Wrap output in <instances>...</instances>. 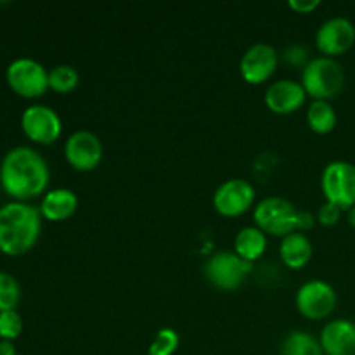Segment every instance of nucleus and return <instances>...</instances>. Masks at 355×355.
<instances>
[{
    "mask_svg": "<svg viewBox=\"0 0 355 355\" xmlns=\"http://www.w3.org/2000/svg\"><path fill=\"white\" fill-rule=\"evenodd\" d=\"M51 170L37 149L16 146L0 162V187L14 201H30L47 193Z\"/></svg>",
    "mask_w": 355,
    "mask_h": 355,
    "instance_id": "obj_1",
    "label": "nucleus"
},
{
    "mask_svg": "<svg viewBox=\"0 0 355 355\" xmlns=\"http://www.w3.org/2000/svg\"><path fill=\"white\" fill-rule=\"evenodd\" d=\"M42 215L38 207L26 201H7L0 207V252L19 257L37 245L42 234Z\"/></svg>",
    "mask_w": 355,
    "mask_h": 355,
    "instance_id": "obj_2",
    "label": "nucleus"
},
{
    "mask_svg": "<svg viewBox=\"0 0 355 355\" xmlns=\"http://www.w3.org/2000/svg\"><path fill=\"white\" fill-rule=\"evenodd\" d=\"M300 83L312 101H331L345 87V71L336 59L318 55L304 68Z\"/></svg>",
    "mask_w": 355,
    "mask_h": 355,
    "instance_id": "obj_3",
    "label": "nucleus"
},
{
    "mask_svg": "<svg viewBox=\"0 0 355 355\" xmlns=\"http://www.w3.org/2000/svg\"><path fill=\"white\" fill-rule=\"evenodd\" d=\"M297 207L290 200L281 196L263 198L253 208V222L267 236H284L295 232L297 224Z\"/></svg>",
    "mask_w": 355,
    "mask_h": 355,
    "instance_id": "obj_4",
    "label": "nucleus"
},
{
    "mask_svg": "<svg viewBox=\"0 0 355 355\" xmlns=\"http://www.w3.org/2000/svg\"><path fill=\"white\" fill-rule=\"evenodd\" d=\"M6 80L10 89L21 97L35 99L49 90V69L33 58H16L6 69Z\"/></svg>",
    "mask_w": 355,
    "mask_h": 355,
    "instance_id": "obj_5",
    "label": "nucleus"
},
{
    "mask_svg": "<svg viewBox=\"0 0 355 355\" xmlns=\"http://www.w3.org/2000/svg\"><path fill=\"white\" fill-rule=\"evenodd\" d=\"M321 191L326 201L343 211L355 207V165L345 159L328 163L321 173Z\"/></svg>",
    "mask_w": 355,
    "mask_h": 355,
    "instance_id": "obj_6",
    "label": "nucleus"
},
{
    "mask_svg": "<svg viewBox=\"0 0 355 355\" xmlns=\"http://www.w3.org/2000/svg\"><path fill=\"white\" fill-rule=\"evenodd\" d=\"M21 130L35 144L49 146L61 137L62 120L47 104H30L21 113Z\"/></svg>",
    "mask_w": 355,
    "mask_h": 355,
    "instance_id": "obj_7",
    "label": "nucleus"
},
{
    "mask_svg": "<svg viewBox=\"0 0 355 355\" xmlns=\"http://www.w3.org/2000/svg\"><path fill=\"white\" fill-rule=\"evenodd\" d=\"M252 267L253 263L239 259L234 252H218L205 263V276L218 290L234 291L245 283Z\"/></svg>",
    "mask_w": 355,
    "mask_h": 355,
    "instance_id": "obj_8",
    "label": "nucleus"
},
{
    "mask_svg": "<svg viewBox=\"0 0 355 355\" xmlns=\"http://www.w3.org/2000/svg\"><path fill=\"white\" fill-rule=\"evenodd\" d=\"M336 291L322 279H312L302 284L295 297L297 311L309 321L328 319L336 309Z\"/></svg>",
    "mask_w": 355,
    "mask_h": 355,
    "instance_id": "obj_9",
    "label": "nucleus"
},
{
    "mask_svg": "<svg viewBox=\"0 0 355 355\" xmlns=\"http://www.w3.org/2000/svg\"><path fill=\"white\" fill-rule=\"evenodd\" d=\"M211 203L215 211L222 217H241L255 205V189L245 179H229L215 189Z\"/></svg>",
    "mask_w": 355,
    "mask_h": 355,
    "instance_id": "obj_10",
    "label": "nucleus"
},
{
    "mask_svg": "<svg viewBox=\"0 0 355 355\" xmlns=\"http://www.w3.org/2000/svg\"><path fill=\"white\" fill-rule=\"evenodd\" d=\"M104 156V146L99 135L90 130H76L66 139L64 158L76 172H92Z\"/></svg>",
    "mask_w": 355,
    "mask_h": 355,
    "instance_id": "obj_11",
    "label": "nucleus"
},
{
    "mask_svg": "<svg viewBox=\"0 0 355 355\" xmlns=\"http://www.w3.org/2000/svg\"><path fill=\"white\" fill-rule=\"evenodd\" d=\"M277 64H279V54L276 49L266 42H259L246 49L243 54L239 61V73L250 85H262L272 78Z\"/></svg>",
    "mask_w": 355,
    "mask_h": 355,
    "instance_id": "obj_12",
    "label": "nucleus"
},
{
    "mask_svg": "<svg viewBox=\"0 0 355 355\" xmlns=\"http://www.w3.org/2000/svg\"><path fill=\"white\" fill-rule=\"evenodd\" d=\"M355 45V24L342 16L331 17L319 26L315 47L326 58H338Z\"/></svg>",
    "mask_w": 355,
    "mask_h": 355,
    "instance_id": "obj_13",
    "label": "nucleus"
},
{
    "mask_svg": "<svg viewBox=\"0 0 355 355\" xmlns=\"http://www.w3.org/2000/svg\"><path fill=\"white\" fill-rule=\"evenodd\" d=\"M266 106L269 111L276 114H291L297 113L307 101L304 87L295 80H277L270 83L266 90Z\"/></svg>",
    "mask_w": 355,
    "mask_h": 355,
    "instance_id": "obj_14",
    "label": "nucleus"
},
{
    "mask_svg": "<svg viewBox=\"0 0 355 355\" xmlns=\"http://www.w3.org/2000/svg\"><path fill=\"white\" fill-rule=\"evenodd\" d=\"M319 343L326 355H355V322L333 319L319 333Z\"/></svg>",
    "mask_w": 355,
    "mask_h": 355,
    "instance_id": "obj_15",
    "label": "nucleus"
},
{
    "mask_svg": "<svg viewBox=\"0 0 355 355\" xmlns=\"http://www.w3.org/2000/svg\"><path fill=\"white\" fill-rule=\"evenodd\" d=\"M76 208H78V196L75 194V191L68 189V187H55L42 196L38 210L45 220L62 222L71 217Z\"/></svg>",
    "mask_w": 355,
    "mask_h": 355,
    "instance_id": "obj_16",
    "label": "nucleus"
},
{
    "mask_svg": "<svg viewBox=\"0 0 355 355\" xmlns=\"http://www.w3.org/2000/svg\"><path fill=\"white\" fill-rule=\"evenodd\" d=\"M314 255V246L304 232H291L281 238L279 259L284 267L291 270H300L307 266Z\"/></svg>",
    "mask_w": 355,
    "mask_h": 355,
    "instance_id": "obj_17",
    "label": "nucleus"
},
{
    "mask_svg": "<svg viewBox=\"0 0 355 355\" xmlns=\"http://www.w3.org/2000/svg\"><path fill=\"white\" fill-rule=\"evenodd\" d=\"M267 234L257 225L243 227L234 238V253L245 262L253 263L266 253Z\"/></svg>",
    "mask_w": 355,
    "mask_h": 355,
    "instance_id": "obj_18",
    "label": "nucleus"
},
{
    "mask_svg": "<svg viewBox=\"0 0 355 355\" xmlns=\"http://www.w3.org/2000/svg\"><path fill=\"white\" fill-rule=\"evenodd\" d=\"M338 123V114L329 101H312L307 110V125L314 134H331Z\"/></svg>",
    "mask_w": 355,
    "mask_h": 355,
    "instance_id": "obj_19",
    "label": "nucleus"
},
{
    "mask_svg": "<svg viewBox=\"0 0 355 355\" xmlns=\"http://www.w3.org/2000/svg\"><path fill=\"white\" fill-rule=\"evenodd\" d=\"M281 355H326L319 338L305 331H293L284 338Z\"/></svg>",
    "mask_w": 355,
    "mask_h": 355,
    "instance_id": "obj_20",
    "label": "nucleus"
},
{
    "mask_svg": "<svg viewBox=\"0 0 355 355\" xmlns=\"http://www.w3.org/2000/svg\"><path fill=\"white\" fill-rule=\"evenodd\" d=\"M80 73L71 64H58L49 69V89L58 94H69L78 87Z\"/></svg>",
    "mask_w": 355,
    "mask_h": 355,
    "instance_id": "obj_21",
    "label": "nucleus"
},
{
    "mask_svg": "<svg viewBox=\"0 0 355 355\" xmlns=\"http://www.w3.org/2000/svg\"><path fill=\"white\" fill-rule=\"evenodd\" d=\"M21 300V286L12 274L0 270V312L14 311Z\"/></svg>",
    "mask_w": 355,
    "mask_h": 355,
    "instance_id": "obj_22",
    "label": "nucleus"
},
{
    "mask_svg": "<svg viewBox=\"0 0 355 355\" xmlns=\"http://www.w3.org/2000/svg\"><path fill=\"white\" fill-rule=\"evenodd\" d=\"M180 345L179 333L173 328H162L148 347V355H173Z\"/></svg>",
    "mask_w": 355,
    "mask_h": 355,
    "instance_id": "obj_23",
    "label": "nucleus"
},
{
    "mask_svg": "<svg viewBox=\"0 0 355 355\" xmlns=\"http://www.w3.org/2000/svg\"><path fill=\"white\" fill-rule=\"evenodd\" d=\"M23 318H21V314L17 312V309L0 312V340L14 342V340L19 338L21 333H23Z\"/></svg>",
    "mask_w": 355,
    "mask_h": 355,
    "instance_id": "obj_24",
    "label": "nucleus"
},
{
    "mask_svg": "<svg viewBox=\"0 0 355 355\" xmlns=\"http://www.w3.org/2000/svg\"><path fill=\"white\" fill-rule=\"evenodd\" d=\"M309 55H311L309 54V49L300 44H291L290 47L284 49L283 52L284 61L291 66H297V68H305V66L309 64V61H311Z\"/></svg>",
    "mask_w": 355,
    "mask_h": 355,
    "instance_id": "obj_25",
    "label": "nucleus"
},
{
    "mask_svg": "<svg viewBox=\"0 0 355 355\" xmlns=\"http://www.w3.org/2000/svg\"><path fill=\"white\" fill-rule=\"evenodd\" d=\"M342 208L329 203V201H324V203L321 205V208L318 210V222L322 227H335L340 222V218H342Z\"/></svg>",
    "mask_w": 355,
    "mask_h": 355,
    "instance_id": "obj_26",
    "label": "nucleus"
},
{
    "mask_svg": "<svg viewBox=\"0 0 355 355\" xmlns=\"http://www.w3.org/2000/svg\"><path fill=\"white\" fill-rule=\"evenodd\" d=\"M315 222H318V217H314V215H312L311 211L298 210L297 224H295V229H297L298 232H304V234H305V232L311 231V229L314 227Z\"/></svg>",
    "mask_w": 355,
    "mask_h": 355,
    "instance_id": "obj_27",
    "label": "nucleus"
},
{
    "mask_svg": "<svg viewBox=\"0 0 355 355\" xmlns=\"http://www.w3.org/2000/svg\"><path fill=\"white\" fill-rule=\"evenodd\" d=\"M319 6H321L319 0H290L288 2V7L297 14H311Z\"/></svg>",
    "mask_w": 355,
    "mask_h": 355,
    "instance_id": "obj_28",
    "label": "nucleus"
},
{
    "mask_svg": "<svg viewBox=\"0 0 355 355\" xmlns=\"http://www.w3.org/2000/svg\"><path fill=\"white\" fill-rule=\"evenodd\" d=\"M16 347H14V342H9V340H0V355H16Z\"/></svg>",
    "mask_w": 355,
    "mask_h": 355,
    "instance_id": "obj_29",
    "label": "nucleus"
},
{
    "mask_svg": "<svg viewBox=\"0 0 355 355\" xmlns=\"http://www.w3.org/2000/svg\"><path fill=\"white\" fill-rule=\"evenodd\" d=\"M347 220H349L350 227L355 229V207H352L349 210V214H347Z\"/></svg>",
    "mask_w": 355,
    "mask_h": 355,
    "instance_id": "obj_30",
    "label": "nucleus"
},
{
    "mask_svg": "<svg viewBox=\"0 0 355 355\" xmlns=\"http://www.w3.org/2000/svg\"><path fill=\"white\" fill-rule=\"evenodd\" d=\"M16 355H21V354H16Z\"/></svg>",
    "mask_w": 355,
    "mask_h": 355,
    "instance_id": "obj_31",
    "label": "nucleus"
}]
</instances>
